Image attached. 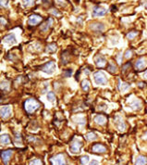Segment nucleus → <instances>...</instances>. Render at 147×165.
I'll list each match as a JSON object with an SVG mask.
<instances>
[{
	"label": "nucleus",
	"mask_w": 147,
	"mask_h": 165,
	"mask_svg": "<svg viewBox=\"0 0 147 165\" xmlns=\"http://www.w3.org/2000/svg\"><path fill=\"white\" fill-rule=\"evenodd\" d=\"M16 142H21V136L20 134H16Z\"/></svg>",
	"instance_id": "4c0bfd02"
},
{
	"label": "nucleus",
	"mask_w": 147,
	"mask_h": 165,
	"mask_svg": "<svg viewBox=\"0 0 147 165\" xmlns=\"http://www.w3.org/2000/svg\"><path fill=\"white\" fill-rule=\"evenodd\" d=\"M115 123H116V125H117V127L119 128V131H125V129H126V124H125L123 119L119 115L116 116V118H115Z\"/></svg>",
	"instance_id": "6e6552de"
},
{
	"label": "nucleus",
	"mask_w": 147,
	"mask_h": 165,
	"mask_svg": "<svg viewBox=\"0 0 147 165\" xmlns=\"http://www.w3.org/2000/svg\"><path fill=\"white\" fill-rule=\"evenodd\" d=\"M89 165H99V162L98 161H96V160H93L92 162H90V164Z\"/></svg>",
	"instance_id": "58836bf2"
},
{
	"label": "nucleus",
	"mask_w": 147,
	"mask_h": 165,
	"mask_svg": "<svg viewBox=\"0 0 147 165\" xmlns=\"http://www.w3.org/2000/svg\"><path fill=\"white\" fill-rule=\"evenodd\" d=\"M56 50V45L55 43H51L47 46V48H46V52H49V53H52V52H55Z\"/></svg>",
	"instance_id": "5701e85b"
},
{
	"label": "nucleus",
	"mask_w": 147,
	"mask_h": 165,
	"mask_svg": "<svg viewBox=\"0 0 147 165\" xmlns=\"http://www.w3.org/2000/svg\"><path fill=\"white\" fill-rule=\"evenodd\" d=\"M131 55H132V50H129V49H128V50L126 51V54H125V58H129L130 57H131Z\"/></svg>",
	"instance_id": "f704fd0d"
},
{
	"label": "nucleus",
	"mask_w": 147,
	"mask_h": 165,
	"mask_svg": "<svg viewBox=\"0 0 147 165\" xmlns=\"http://www.w3.org/2000/svg\"><path fill=\"white\" fill-rule=\"evenodd\" d=\"M85 138H86L88 141H93V140L96 139V135L94 133H89L85 135Z\"/></svg>",
	"instance_id": "bb28decb"
},
{
	"label": "nucleus",
	"mask_w": 147,
	"mask_h": 165,
	"mask_svg": "<svg viewBox=\"0 0 147 165\" xmlns=\"http://www.w3.org/2000/svg\"><path fill=\"white\" fill-rule=\"evenodd\" d=\"M51 162H52V165H67L64 156L61 155V154L56 155V157L51 159Z\"/></svg>",
	"instance_id": "423d86ee"
},
{
	"label": "nucleus",
	"mask_w": 147,
	"mask_h": 165,
	"mask_svg": "<svg viewBox=\"0 0 147 165\" xmlns=\"http://www.w3.org/2000/svg\"><path fill=\"white\" fill-rule=\"evenodd\" d=\"M11 114V108L9 106H5V107L1 108L0 109V116L4 118V119H7L10 116Z\"/></svg>",
	"instance_id": "9b49d317"
},
{
	"label": "nucleus",
	"mask_w": 147,
	"mask_h": 165,
	"mask_svg": "<svg viewBox=\"0 0 147 165\" xmlns=\"http://www.w3.org/2000/svg\"><path fill=\"white\" fill-rule=\"evenodd\" d=\"M76 121L80 124H85V118H83V117H78Z\"/></svg>",
	"instance_id": "2f4dec72"
},
{
	"label": "nucleus",
	"mask_w": 147,
	"mask_h": 165,
	"mask_svg": "<svg viewBox=\"0 0 147 165\" xmlns=\"http://www.w3.org/2000/svg\"><path fill=\"white\" fill-rule=\"evenodd\" d=\"M56 2L60 6H66V0H56Z\"/></svg>",
	"instance_id": "e433bc0d"
},
{
	"label": "nucleus",
	"mask_w": 147,
	"mask_h": 165,
	"mask_svg": "<svg viewBox=\"0 0 147 165\" xmlns=\"http://www.w3.org/2000/svg\"><path fill=\"white\" fill-rule=\"evenodd\" d=\"M0 142L3 145H8L10 143V137L8 135H2L0 136Z\"/></svg>",
	"instance_id": "6ab92c4d"
},
{
	"label": "nucleus",
	"mask_w": 147,
	"mask_h": 165,
	"mask_svg": "<svg viewBox=\"0 0 147 165\" xmlns=\"http://www.w3.org/2000/svg\"><path fill=\"white\" fill-rule=\"evenodd\" d=\"M0 88L2 89L3 91H8V89H9V83H8V81H3L0 84Z\"/></svg>",
	"instance_id": "4be33fe9"
},
{
	"label": "nucleus",
	"mask_w": 147,
	"mask_h": 165,
	"mask_svg": "<svg viewBox=\"0 0 147 165\" xmlns=\"http://www.w3.org/2000/svg\"><path fill=\"white\" fill-rule=\"evenodd\" d=\"M119 88L121 92H125V91H127L128 89L129 88V84H126V83L119 82Z\"/></svg>",
	"instance_id": "aec40b11"
},
{
	"label": "nucleus",
	"mask_w": 147,
	"mask_h": 165,
	"mask_svg": "<svg viewBox=\"0 0 147 165\" xmlns=\"http://www.w3.org/2000/svg\"><path fill=\"white\" fill-rule=\"evenodd\" d=\"M11 155H12V150L11 149L5 150V151H3V152L1 153V158H2L3 162L5 163L6 165L8 164V161H9Z\"/></svg>",
	"instance_id": "1a4fd4ad"
},
{
	"label": "nucleus",
	"mask_w": 147,
	"mask_h": 165,
	"mask_svg": "<svg viewBox=\"0 0 147 165\" xmlns=\"http://www.w3.org/2000/svg\"><path fill=\"white\" fill-rule=\"evenodd\" d=\"M94 61H95L96 66L100 67V68L104 67L105 65H106V62H107L106 58H105V57L103 56V55H97V56L95 57V59H94Z\"/></svg>",
	"instance_id": "ddd939ff"
},
{
	"label": "nucleus",
	"mask_w": 147,
	"mask_h": 165,
	"mask_svg": "<svg viewBox=\"0 0 147 165\" xmlns=\"http://www.w3.org/2000/svg\"><path fill=\"white\" fill-rule=\"evenodd\" d=\"M4 42L8 44H15L16 43V37L14 34H8V35L4 37Z\"/></svg>",
	"instance_id": "a211bd4d"
},
{
	"label": "nucleus",
	"mask_w": 147,
	"mask_h": 165,
	"mask_svg": "<svg viewBox=\"0 0 147 165\" xmlns=\"http://www.w3.org/2000/svg\"><path fill=\"white\" fill-rule=\"evenodd\" d=\"M81 147H82V141H81V140H76V141H74V142L70 145L69 149H70L71 152L78 153V152H80Z\"/></svg>",
	"instance_id": "39448f33"
},
{
	"label": "nucleus",
	"mask_w": 147,
	"mask_h": 165,
	"mask_svg": "<svg viewBox=\"0 0 147 165\" xmlns=\"http://www.w3.org/2000/svg\"><path fill=\"white\" fill-rule=\"evenodd\" d=\"M30 165H43L41 160H38V159H35V160H33L31 161V164Z\"/></svg>",
	"instance_id": "7c9ffc66"
},
{
	"label": "nucleus",
	"mask_w": 147,
	"mask_h": 165,
	"mask_svg": "<svg viewBox=\"0 0 147 165\" xmlns=\"http://www.w3.org/2000/svg\"><path fill=\"white\" fill-rule=\"evenodd\" d=\"M47 99H48L49 101L53 102L55 99H56V95L54 92H49L48 94H47Z\"/></svg>",
	"instance_id": "cd10ccee"
},
{
	"label": "nucleus",
	"mask_w": 147,
	"mask_h": 165,
	"mask_svg": "<svg viewBox=\"0 0 147 165\" xmlns=\"http://www.w3.org/2000/svg\"><path fill=\"white\" fill-rule=\"evenodd\" d=\"M91 29L94 31V32H95V33H101V32L104 31L105 26L103 23H99V22L93 23L91 26Z\"/></svg>",
	"instance_id": "4468645a"
},
{
	"label": "nucleus",
	"mask_w": 147,
	"mask_h": 165,
	"mask_svg": "<svg viewBox=\"0 0 147 165\" xmlns=\"http://www.w3.org/2000/svg\"><path fill=\"white\" fill-rule=\"evenodd\" d=\"M0 21H1V22H2L3 24H5V23H6V20H4L3 18H0Z\"/></svg>",
	"instance_id": "a19ab883"
},
{
	"label": "nucleus",
	"mask_w": 147,
	"mask_h": 165,
	"mask_svg": "<svg viewBox=\"0 0 147 165\" xmlns=\"http://www.w3.org/2000/svg\"><path fill=\"white\" fill-rule=\"evenodd\" d=\"M137 34H138V32H136V31H134V32H130V33H129L127 34V37L129 39V40H131V39L134 38Z\"/></svg>",
	"instance_id": "c756f323"
},
{
	"label": "nucleus",
	"mask_w": 147,
	"mask_h": 165,
	"mask_svg": "<svg viewBox=\"0 0 147 165\" xmlns=\"http://www.w3.org/2000/svg\"><path fill=\"white\" fill-rule=\"evenodd\" d=\"M55 10H56V9H55ZM53 14H54V15H56V16H58V15H59V13L57 12L56 10V11H53Z\"/></svg>",
	"instance_id": "79ce46f5"
},
{
	"label": "nucleus",
	"mask_w": 147,
	"mask_h": 165,
	"mask_svg": "<svg viewBox=\"0 0 147 165\" xmlns=\"http://www.w3.org/2000/svg\"><path fill=\"white\" fill-rule=\"evenodd\" d=\"M56 65L54 61H49L47 63H46L45 65L41 67V71H43V72L48 74H52L54 71H56Z\"/></svg>",
	"instance_id": "7ed1b4c3"
},
{
	"label": "nucleus",
	"mask_w": 147,
	"mask_h": 165,
	"mask_svg": "<svg viewBox=\"0 0 147 165\" xmlns=\"http://www.w3.org/2000/svg\"><path fill=\"white\" fill-rule=\"evenodd\" d=\"M42 20H43V18H42L40 15L33 14V15L30 16V18H29V20H28V23L32 26H35V25H37V24H39V23L42 21Z\"/></svg>",
	"instance_id": "20e7f679"
},
{
	"label": "nucleus",
	"mask_w": 147,
	"mask_h": 165,
	"mask_svg": "<svg viewBox=\"0 0 147 165\" xmlns=\"http://www.w3.org/2000/svg\"><path fill=\"white\" fill-rule=\"evenodd\" d=\"M107 10L106 8H102V7H94V10H93V17H97V16H105L107 14Z\"/></svg>",
	"instance_id": "0eeeda50"
},
{
	"label": "nucleus",
	"mask_w": 147,
	"mask_h": 165,
	"mask_svg": "<svg viewBox=\"0 0 147 165\" xmlns=\"http://www.w3.org/2000/svg\"><path fill=\"white\" fill-rule=\"evenodd\" d=\"M94 77V82H95L96 84H99V85H106L107 84V75L103 71H97V72H95Z\"/></svg>",
	"instance_id": "f03ea898"
},
{
	"label": "nucleus",
	"mask_w": 147,
	"mask_h": 165,
	"mask_svg": "<svg viewBox=\"0 0 147 165\" xmlns=\"http://www.w3.org/2000/svg\"><path fill=\"white\" fill-rule=\"evenodd\" d=\"M107 70H108V71H110L111 73H115V72L117 71V67L115 66V64L113 63V62H110V63L108 64Z\"/></svg>",
	"instance_id": "a878e982"
},
{
	"label": "nucleus",
	"mask_w": 147,
	"mask_h": 165,
	"mask_svg": "<svg viewBox=\"0 0 147 165\" xmlns=\"http://www.w3.org/2000/svg\"><path fill=\"white\" fill-rule=\"evenodd\" d=\"M52 24H53V19L48 18L46 21H45V23H43V24L41 25V31H42V32H46V31L50 28Z\"/></svg>",
	"instance_id": "2eb2a0df"
},
{
	"label": "nucleus",
	"mask_w": 147,
	"mask_h": 165,
	"mask_svg": "<svg viewBox=\"0 0 147 165\" xmlns=\"http://www.w3.org/2000/svg\"><path fill=\"white\" fill-rule=\"evenodd\" d=\"M8 0H1L0 1V6H2V7H8Z\"/></svg>",
	"instance_id": "c9c22d12"
},
{
	"label": "nucleus",
	"mask_w": 147,
	"mask_h": 165,
	"mask_svg": "<svg viewBox=\"0 0 147 165\" xmlns=\"http://www.w3.org/2000/svg\"><path fill=\"white\" fill-rule=\"evenodd\" d=\"M145 66H146V58H140L135 63V68L137 69L138 71L144 69Z\"/></svg>",
	"instance_id": "f8f14e48"
},
{
	"label": "nucleus",
	"mask_w": 147,
	"mask_h": 165,
	"mask_svg": "<svg viewBox=\"0 0 147 165\" xmlns=\"http://www.w3.org/2000/svg\"><path fill=\"white\" fill-rule=\"evenodd\" d=\"M88 160H89V157H88V156H83V157L81 159V164L85 165L87 162H88Z\"/></svg>",
	"instance_id": "473e14b6"
},
{
	"label": "nucleus",
	"mask_w": 147,
	"mask_h": 165,
	"mask_svg": "<svg viewBox=\"0 0 147 165\" xmlns=\"http://www.w3.org/2000/svg\"><path fill=\"white\" fill-rule=\"evenodd\" d=\"M116 10H117V7L112 6V7H111V11H116Z\"/></svg>",
	"instance_id": "ea45409f"
},
{
	"label": "nucleus",
	"mask_w": 147,
	"mask_h": 165,
	"mask_svg": "<svg viewBox=\"0 0 147 165\" xmlns=\"http://www.w3.org/2000/svg\"><path fill=\"white\" fill-rule=\"evenodd\" d=\"M61 58H62V63H63L64 65H66V64L69 63V58H70V55H69V51H67V50L64 51L63 53H62Z\"/></svg>",
	"instance_id": "f3484780"
},
{
	"label": "nucleus",
	"mask_w": 147,
	"mask_h": 165,
	"mask_svg": "<svg viewBox=\"0 0 147 165\" xmlns=\"http://www.w3.org/2000/svg\"><path fill=\"white\" fill-rule=\"evenodd\" d=\"M94 122L100 125H104L105 123H106V122H107V118H106V116H104V115L98 114L94 117Z\"/></svg>",
	"instance_id": "dca6fc26"
},
{
	"label": "nucleus",
	"mask_w": 147,
	"mask_h": 165,
	"mask_svg": "<svg viewBox=\"0 0 147 165\" xmlns=\"http://www.w3.org/2000/svg\"><path fill=\"white\" fill-rule=\"evenodd\" d=\"M81 87L83 89V91H85V92L89 91V89H90V83H89L88 80L82 81V83H81Z\"/></svg>",
	"instance_id": "b1692460"
},
{
	"label": "nucleus",
	"mask_w": 147,
	"mask_h": 165,
	"mask_svg": "<svg viewBox=\"0 0 147 165\" xmlns=\"http://www.w3.org/2000/svg\"><path fill=\"white\" fill-rule=\"evenodd\" d=\"M23 3H24V6L25 7H31L34 4V1L35 0H22Z\"/></svg>",
	"instance_id": "c85d7f7f"
},
{
	"label": "nucleus",
	"mask_w": 147,
	"mask_h": 165,
	"mask_svg": "<svg viewBox=\"0 0 147 165\" xmlns=\"http://www.w3.org/2000/svg\"><path fill=\"white\" fill-rule=\"evenodd\" d=\"M92 150L94 153H106L107 152V147L102 144H94L92 147Z\"/></svg>",
	"instance_id": "9d476101"
},
{
	"label": "nucleus",
	"mask_w": 147,
	"mask_h": 165,
	"mask_svg": "<svg viewBox=\"0 0 147 165\" xmlns=\"http://www.w3.org/2000/svg\"><path fill=\"white\" fill-rule=\"evenodd\" d=\"M135 165H146V157L144 156H140L136 160Z\"/></svg>",
	"instance_id": "412c9836"
},
{
	"label": "nucleus",
	"mask_w": 147,
	"mask_h": 165,
	"mask_svg": "<svg viewBox=\"0 0 147 165\" xmlns=\"http://www.w3.org/2000/svg\"><path fill=\"white\" fill-rule=\"evenodd\" d=\"M24 107H25L26 111L28 113H33V112H34L39 109L40 103L36 99L30 98L28 100H26V102L24 103Z\"/></svg>",
	"instance_id": "f257e3e1"
},
{
	"label": "nucleus",
	"mask_w": 147,
	"mask_h": 165,
	"mask_svg": "<svg viewBox=\"0 0 147 165\" xmlns=\"http://www.w3.org/2000/svg\"><path fill=\"white\" fill-rule=\"evenodd\" d=\"M72 73V70L71 69H69V70H67V71H64V76L65 77H69Z\"/></svg>",
	"instance_id": "72a5a7b5"
},
{
	"label": "nucleus",
	"mask_w": 147,
	"mask_h": 165,
	"mask_svg": "<svg viewBox=\"0 0 147 165\" xmlns=\"http://www.w3.org/2000/svg\"><path fill=\"white\" fill-rule=\"evenodd\" d=\"M131 108L133 109H140V108H141V106H142V104H141V101H140L139 99H137V100H135L133 103H131Z\"/></svg>",
	"instance_id": "393cba45"
}]
</instances>
